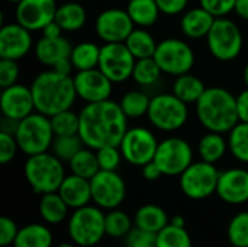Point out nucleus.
Instances as JSON below:
<instances>
[{"label":"nucleus","mask_w":248,"mask_h":247,"mask_svg":"<svg viewBox=\"0 0 248 247\" xmlns=\"http://www.w3.org/2000/svg\"><path fill=\"white\" fill-rule=\"evenodd\" d=\"M55 135H76L80 130V115L71 109H65L49 116Z\"/></svg>","instance_id":"nucleus-38"},{"label":"nucleus","mask_w":248,"mask_h":247,"mask_svg":"<svg viewBox=\"0 0 248 247\" xmlns=\"http://www.w3.org/2000/svg\"><path fill=\"white\" fill-rule=\"evenodd\" d=\"M58 4L55 0H22L16 4V22L32 31H42L55 20Z\"/></svg>","instance_id":"nucleus-17"},{"label":"nucleus","mask_w":248,"mask_h":247,"mask_svg":"<svg viewBox=\"0 0 248 247\" xmlns=\"http://www.w3.org/2000/svg\"><path fill=\"white\" fill-rule=\"evenodd\" d=\"M58 247H74L73 245H70V243H62V245H60Z\"/></svg>","instance_id":"nucleus-55"},{"label":"nucleus","mask_w":248,"mask_h":247,"mask_svg":"<svg viewBox=\"0 0 248 247\" xmlns=\"http://www.w3.org/2000/svg\"><path fill=\"white\" fill-rule=\"evenodd\" d=\"M160 12L167 16H174L179 13H183L189 0H155Z\"/></svg>","instance_id":"nucleus-48"},{"label":"nucleus","mask_w":248,"mask_h":247,"mask_svg":"<svg viewBox=\"0 0 248 247\" xmlns=\"http://www.w3.org/2000/svg\"><path fill=\"white\" fill-rule=\"evenodd\" d=\"M135 61L137 58L125 42H108L100 47L97 68L109 77L112 83H124L132 77Z\"/></svg>","instance_id":"nucleus-11"},{"label":"nucleus","mask_w":248,"mask_h":247,"mask_svg":"<svg viewBox=\"0 0 248 247\" xmlns=\"http://www.w3.org/2000/svg\"><path fill=\"white\" fill-rule=\"evenodd\" d=\"M135 25L126 9H106L99 13L94 22L97 36L105 42H125Z\"/></svg>","instance_id":"nucleus-15"},{"label":"nucleus","mask_w":248,"mask_h":247,"mask_svg":"<svg viewBox=\"0 0 248 247\" xmlns=\"http://www.w3.org/2000/svg\"><path fill=\"white\" fill-rule=\"evenodd\" d=\"M147 118L151 122V125L160 131H177L187 122V103L179 99L174 93L155 95L151 98Z\"/></svg>","instance_id":"nucleus-6"},{"label":"nucleus","mask_w":248,"mask_h":247,"mask_svg":"<svg viewBox=\"0 0 248 247\" xmlns=\"http://www.w3.org/2000/svg\"><path fill=\"white\" fill-rule=\"evenodd\" d=\"M154 162L164 176H180L193 163V150L185 138L170 137L158 143Z\"/></svg>","instance_id":"nucleus-12"},{"label":"nucleus","mask_w":248,"mask_h":247,"mask_svg":"<svg viewBox=\"0 0 248 247\" xmlns=\"http://www.w3.org/2000/svg\"><path fill=\"white\" fill-rule=\"evenodd\" d=\"M23 170L25 178L33 192L41 195L58 192L65 178L62 162L54 153L48 151L35 156H28Z\"/></svg>","instance_id":"nucleus-5"},{"label":"nucleus","mask_w":248,"mask_h":247,"mask_svg":"<svg viewBox=\"0 0 248 247\" xmlns=\"http://www.w3.org/2000/svg\"><path fill=\"white\" fill-rule=\"evenodd\" d=\"M243 77H244V83H246V86L248 87V63L246 64V67H244V73H243Z\"/></svg>","instance_id":"nucleus-54"},{"label":"nucleus","mask_w":248,"mask_h":247,"mask_svg":"<svg viewBox=\"0 0 248 247\" xmlns=\"http://www.w3.org/2000/svg\"><path fill=\"white\" fill-rule=\"evenodd\" d=\"M13 134L19 150L26 156H35L51 150L55 138L49 116L41 112H33L16 122Z\"/></svg>","instance_id":"nucleus-4"},{"label":"nucleus","mask_w":248,"mask_h":247,"mask_svg":"<svg viewBox=\"0 0 248 247\" xmlns=\"http://www.w3.org/2000/svg\"><path fill=\"white\" fill-rule=\"evenodd\" d=\"M142 176H144L147 181L153 182V181L160 179V178H161V176H164V175H163L161 169L158 167V165L153 160V162L147 163L145 166H142Z\"/></svg>","instance_id":"nucleus-50"},{"label":"nucleus","mask_w":248,"mask_h":247,"mask_svg":"<svg viewBox=\"0 0 248 247\" xmlns=\"http://www.w3.org/2000/svg\"><path fill=\"white\" fill-rule=\"evenodd\" d=\"M19 79V66L15 60H0V86L1 89L13 86Z\"/></svg>","instance_id":"nucleus-45"},{"label":"nucleus","mask_w":248,"mask_h":247,"mask_svg":"<svg viewBox=\"0 0 248 247\" xmlns=\"http://www.w3.org/2000/svg\"><path fill=\"white\" fill-rule=\"evenodd\" d=\"M71 49H73V45L62 35L57 38L42 36L35 45V55L41 64L52 68L60 61L70 58Z\"/></svg>","instance_id":"nucleus-21"},{"label":"nucleus","mask_w":248,"mask_h":247,"mask_svg":"<svg viewBox=\"0 0 248 247\" xmlns=\"http://www.w3.org/2000/svg\"><path fill=\"white\" fill-rule=\"evenodd\" d=\"M205 90L206 87L203 82L190 73L177 76L173 83V93L185 103H196Z\"/></svg>","instance_id":"nucleus-28"},{"label":"nucleus","mask_w":248,"mask_h":247,"mask_svg":"<svg viewBox=\"0 0 248 247\" xmlns=\"http://www.w3.org/2000/svg\"><path fill=\"white\" fill-rule=\"evenodd\" d=\"M234 12L244 20H248V0H237Z\"/></svg>","instance_id":"nucleus-52"},{"label":"nucleus","mask_w":248,"mask_h":247,"mask_svg":"<svg viewBox=\"0 0 248 247\" xmlns=\"http://www.w3.org/2000/svg\"><path fill=\"white\" fill-rule=\"evenodd\" d=\"M42 36H48V38H57V36H61L62 35V28L55 22V20H52L51 23H48L42 31Z\"/></svg>","instance_id":"nucleus-51"},{"label":"nucleus","mask_w":248,"mask_h":247,"mask_svg":"<svg viewBox=\"0 0 248 247\" xmlns=\"http://www.w3.org/2000/svg\"><path fill=\"white\" fill-rule=\"evenodd\" d=\"M68 205L58 192L44 194L39 202V214L48 224H58L65 220L68 214Z\"/></svg>","instance_id":"nucleus-29"},{"label":"nucleus","mask_w":248,"mask_h":247,"mask_svg":"<svg viewBox=\"0 0 248 247\" xmlns=\"http://www.w3.org/2000/svg\"><path fill=\"white\" fill-rule=\"evenodd\" d=\"M83 147H84V143L78 134L55 135L52 146H51V153H54L61 162H70Z\"/></svg>","instance_id":"nucleus-36"},{"label":"nucleus","mask_w":248,"mask_h":247,"mask_svg":"<svg viewBox=\"0 0 248 247\" xmlns=\"http://www.w3.org/2000/svg\"><path fill=\"white\" fill-rule=\"evenodd\" d=\"M68 163H70L71 173L86 178L89 181L100 172L96 150L90 147H83Z\"/></svg>","instance_id":"nucleus-33"},{"label":"nucleus","mask_w":248,"mask_h":247,"mask_svg":"<svg viewBox=\"0 0 248 247\" xmlns=\"http://www.w3.org/2000/svg\"><path fill=\"white\" fill-rule=\"evenodd\" d=\"M92 201L102 210L118 208L126 197V185L116 170H100L90 179Z\"/></svg>","instance_id":"nucleus-14"},{"label":"nucleus","mask_w":248,"mask_h":247,"mask_svg":"<svg viewBox=\"0 0 248 247\" xmlns=\"http://www.w3.org/2000/svg\"><path fill=\"white\" fill-rule=\"evenodd\" d=\"M105 229H106V234L110 237H125L132 229V221L126 213L115 208L106 214Z\"/></svg>","instance_id":"nucleus-40"},{"label":"nucleus","mask_w":248,"mask_h":247,"mask_svg":"<svg viewBox=\"0 0 248 247\" xmlns=\"http://www.w3.org/2000/svg\"><path fill=\"white\" fill-rule=\"evenodd\" d=\"M237 112L241 122H248V87L240 92L237 96Z\"/></svg>","instance_id":"nucleus-49"},{"label":"nucleus","mask_w":248,"mask_h":247,"mask_svg":"<svg viewBox=\"0 0 248 247\" xmlns=\"http://www.w3.org/2000/svg\"><path fill=\"white\" fill-rule=\"evenodd\" d=\"M157 247H192V240L185 227H176L170 223L157 233Z\"/></svg>","instance_id":"nucleus-39"},{"label":"nucleus","mask_w":248,"mask_h":247,"mask_svg":"<svg viewBox=\"0 0 248 247\" xmlns=\"http://www.w3.org/2000/svg\"><path fill=\"white\" fill-rule=\"evenodd\" d=\"M157 147L158 141L154 132L145 127L128 128L119 144L124 160H126L132 166L141 167L154 160Z\"/></svg>","instance_id":"nucleus-13"},{"label":"nucleus","mask_w":248,"mask_h":247,"mask_svg":"<svg viewBox=\"0 0 248 247\" xmlns=\"http://www.w3.org/2000/svg\"><path fill=\"white\" fill-rule=\"evenodd\" d=\"M35 111L46 116H52L65 109H71L77 93L73 76L60 74L54 70L39 73L32 84Z\"/></svg>","instance_id":"nucleus-2"},{"label":"nucleus","mask_w":248,"mask_h":247,"mask_svg":"<svg viewBox=\"0 0 248 247\" xmlns=\"http://www.w3.org/2000/svg\"><path fill=\"white\" fill-rule=\"evenodd\" d=\"M170 223H171L173 226H176V227H186V221H185V218H183L182 215H174V217L170 220Z\"/></svg>","instance_id":"nucleus-53"},{"label":"nucleus","mask_w":248,"mask_h":247,"mask_svg":"<svg viewBox=\"0 0 248 247\" xmlns=\"http://www.w3.org/2000/svg\"><path fill=\"white\" fill-rule=\"evenodd\" d=\"M126 12L138 28L153 26L160 16V7L155 0H129Z\"/></svg>","instance_id":"nucleus-26"},{"label":"nucleus","mask_w":248,"mask_h":247,"mask_svg":"<svg viewBox=\"0 0 248 247\" xmlns=\"http://www.w3.org/2000/svg\"><path fill=\"white\" fill-rule=\"evenodd\" d=\"M215 19L217 17L214 15H211L206 9L199 6L183 13L180 20V29L183 35L190 39L206 38Z\"/></svg>","instance_id":"nucleus-23"},{"label":"nucleus","mask_w":248,"mask_h":247,"mask_svg":"<svg viewBox=\"0 0 248 247\" xmlns=\"http://www.w3.org/2000/svg\"><path fill=\"white\" fill-rule=\"evenodd\" d=\"M228 240L235 247H248V211L237 214L228 226Z\"/></svg>","instance_id":"nucleus-41"},{"label":"nucleus","mask_w":248,"mask_h":247,"mask_svg":"<svg viewBox=\"0 0 248 247\" xmlns=\"http://www.w3.org/2000/svg\"><path fill=\"white\" fill-rule=\"evenodd\" d=\"M161 74H163V70L160 68L155 58L148 57V58H141L135 61L132 79L135 80L137 84L147 87V86L155 84Z\"/></svg>","instance_id":"nucleus-35"},{"label":"nucleus","mask_w":248,"mask_h":247,"mask_svg":"<svg viewBox=\"0 0 248 247\" xmlns=\"http://www.w3.org/2000/svg\"><path fill=\"white\" fill-rule=\"evenodd\" d=\"M218 197L227 204H244L248 201V170L246 169H228L221 172L218 188Z\"/></svg>","instance_id":"nucleus-20"},{"label":"nucleus","mask_w":248,"mask_h":247,"mask_svg":"<svg viewBox=\"0 0 248 247\" xmlns=\"http://www.w3.org/2000/svg\"><path fill=\"white\" fill-rule=\"evenodd\" d=\"M199 1L201 6L215 17H227L231 12H234L237 0H199Z\"/></svg>","instance_id":"nucleus-46"},{"label":"nucleus","mask_w":248,"mask_h":247,"mask_svg":"<svg viewBox=\"0 0 248 247\" xmlns=\"http://www.w3.org/2000/svg\"><path fill=\"white\" fill-rule=\"evenodd\" d=\"M100 170H116L124 159L119 146H106L96 150Z\"/></svg>","instance_id":"nucleus-42"},{"label":"nucleus","mask_w":248,"mask_h":247,"mask_svg":"<svg viewBox=\"0 0 248 247\" xmlns=\"http://www.w3.org/2000/svg\"><path fill=\"white\" fill-rule=\"evenodd\" d=\"M17 233H19V229L12 218L9 217L0 218V246L6 247L9 245H13Z\"/></svg>","instance_id":"nucleus-47"},{"label":"nucleus","mask_w":248,"mask_h":247,"mask_svg":"<svg viewBox=\"0 0 248 247\" xmlns=\"http://www.w3.org/2000/svg\"><path fill=\"white\" fill-rule=\"evenodd\" d=\"M196 115L208 131L221 134L230 132L240 122L237 99L224 87H206L196 102Z\"/></svg>","instance_id":"nucleus-3"},{"label":"nucleus","mask_w":248,"mask_h":247,"mask_svg":"<svg viewBox=\"0 0 248 247\" xmlns=\"http://www.w3.org/2000/svg\"><path fill=\"white\" fill-rule=\"evenodd\" d=\"M73 79L77 98L83 99L86 103H94L110 99L113 83L99 68L77 71Z\"/></svg>","instance_id":"nucleus-16"},{"label":"nucleus","mask_w":248,"mask_h":247,"mask_svg":"<svg viewBox=\"0 0 248 247\" xmlns=\"http://www.w3.org/2000/svg\"><path fill=\"white\" fill-rule=\"evenodd\" d=\"M125 44L137 60L154 57L158 45L154 36L147 31V28H134V31L126 38Z\"/></svg>","instance_id":"nucleus-30"},{"label":"nucleus","mask_w":248,"mask_h":247,"mask_svg":"<svg viewBox=\"0 0 248 247\" xmlns=\"http://www.w3.org/2000/svg\"><path fill=\"white\" fill-rule=\"evenodd\" d=\"M58 194L70 208L77 210L89 205L92 201V185L89 179L71 173L70 176L64 178Z\"/></svg>","instance_id":"nucleus-22"},{"label":"nucleus","mask_w":248,"mask_h":247,"mask_svg":"<svg viewBox=\"0 0 248 247\" xmlns=\"http://www.w3.org/2000/svg\"><path fill=\"white\" fill-rule=\"evenodd\" d=\"M126 247H157V234L140 227H132L125 236Z\"/></svg>","instance_id":"nucleus-43"},{"label":"nucleus","mask_w":248,"mask_h":247,"mask_svg":"<svg viewBox=\"0 0 248 247\" xmlns=\"http://www.w3.org/2000/svg\"><path fill=\"white\" fill-rule=\"evenodd\" d=\"M31 31L17 22L3 23L0 28V58L20 60L32 48Z\"/></svg>","instance_id":"nucleus-19"},{"label":"nucleus","mask_w":248,"mask_h":247,"mask_svg":"<svg viewBox=\"0 0 248 247\" xmlns=\"http://www.w3.org/2000/svg\"><path fill=\"white\" fill-rule=\"evenodd\" d=\"M150 102H151V98L142 90H129L122 96L119 105L124 114L126 115V118L137 119L148 114Z\"/></svg>","instance_id":"nucleus-34"},{"label":"nucleus","mask_w":248,"mask_h":247,"mask_svg":"<svg viewBox=\"0 0 248 247\" xmlns=\"http://www.w3.org/2000/svg\"><path fill=\"white\" fill-rule=\"evenodd\" d=\"M134 224L140 229H144L151 233H160L166 226L170 224L167 213L154 204L142 205L134 217Z\"/></svg>","instance_id":"nucleus-24"},{"label":"nucleus","mask_w":248,"mask_h":247,"mask_svg":"<svg viewBox=\"0 0 248 247\" xmlns=\"http://www.w3.org/2000/svg\"><path fill=\"white\" fill-rule=\"evenodd\" d=\"M19 146L15 134H10L7 130H1L0 132V163L7 165L17 154Z\"/></svg>","instance_id":"nucleus-44"},{"label":"nucleus","mask_w":248,"mask_h":247,"mask_svg":"<svg viewBox=\"0 0 248 247\" xmlns=\"http://www.w3.org/2000/svg\"><path fill=\"white\" fill-rule=\"evenodd\" d=\"M0 111L7 121L15 124L33 114L35 102L31 86L28 87L16 83L13 86L4 87L0 95Z\"/></svg>","instance_id":"nucleus-18"},{"label":"nucleus","mask_w":248,"mask_h":247,"mask_svg":"<svg viewBox=\"0 0 248 247\" xmlns=\"http://www.w3.org/2000/svg\"><path fill=\"white\" fill-rule=\"evenodd\" d=\"M100 58V47L94 42H80L77 45H73L70 60L73 63V67L76 71L97 68Z\"/></svg>","instance_id":"nucleus-32"},{"label":"nucleus","mask_w":248,"mask_h":247,"mask_svg":"<svg viewBox=\"0 0 248 247\" xmlns=\"http://www.w3.org/2000/svg\"><path fill=\"white\" fill-rule=\"evenodd\" d=\"M154 58L163 73L174 77L190 73L195 66V52L192 47L179 38H167L158 42Z\"/></svg>","instance_id":"nucleus-9"},{"label":"nucleus","mask_w":248,"mask_h":247,"mask_svg":"<svg viewBox=\"0 0 248 247\" xmlns=\"http://www.w3.org/2000/svg\"><path fill=\"white\" fill-rule=\"evenodd\" d=\"M86 9L77 1H67L58 6L55 13V22L64 32H76L86 25Z\"/></svg>","instance_id":"nucleus-25"},{"label":"nucleus","mask_w":248,"mask_h":247,"mask_svg":"<svg viewBox=\"0 0 248 247\" xmlns=\"http://www.w3.org/2000/svg\"><path fill=\"white\" fill-rule=\"evenodd\" d=\"M228 148H230L228 141H225L222 134L214 131H208L198 144V151L201 159L203 162L214 163V165L225 156Z\"/></svg>","instance_id":"nucleus-27"},{"label":"nucleus","mask_w":248,"mask_h":247,"mask_svg":"<svg viewBox=\"0 0 248 247\" xmlns=\"http://www.w3.org/2000/svg\"><path fill=\"white\" fill-rule=\"evenodd\" d=\"M80 115V130L86 147L99 150L106 146H119L128 131V118L119 103L108 99L87 103Z\"/></svg>","instance_id":"nucleus-1"},{"label":"nucleus","mask_w":248,"mask_h":247,"mask_svg":"<svg viewBox=\"0 0 248 247\" xmlns=\"http://www.w3.org/2000/svg\"><path fill=\"white\" fill-rule=\"evenodd\" d=\"M52 234L42 224H28L19 230L13 247H51Z\"/></svg>","instance_id":"nucleus-31"},{"label":"nucleus","mask_w":248,"mask_h":247,"mask_svg":"<svg viewBox=\"0 0 248 247\" xmlns=\"http://www.w3.org/2000/svg\"><path fill=\"white\" fill-rule=\"evenodd\" d=\"M228 147L237 160L248 163V122L240 121L230 131Z\"/></svg>","instance_id":"nucleus-37"},{"label":"nucleus","mask_w":248,"mask_h":247,"mask_svg":"<svg viewBox=\"0 0 248 247\" xmlns=\"http://www.w3.org/2000/svg\"><path fill=\"white\" fill-rule=\"evenodd\" d=\"M9 3H13V4H17V3H20L22 0H7Z\"/></svg>","instance_id":"nucleus-56"},{"label":"nucleus","mask_w":248,"mask_h":247,"mask_svg":"<svg viewBox=\"0 0 248 247\" xmlns=\"http://www.w3.org/2000/svg\"><path fill=\"white\" fill-rule=\"evenodd\" d=\"M105 214L102 208L86 205L77 208L68 223V234L71 240L81 247H92L97 245L106 234Z\"/></svg>","instance_id":"nucleus-7"},{"label":"nucleus","mask_w":248,"mask_h":247,"mask_svg":"<svg viewBox=\"0 0 248 247\" xmlns=\"http://www.w3.org/2000/svg\"><path fill=\"white\" fill-rule=\"evenodd\" d=\"M208 48L219 61L235 60L243 49V33L235 22L228 17H217L208 36Z\"/></svg>","instance_id":"nucleus-8"},{"label":"nucleus","mask_w":248,"mask_h":247,"mask_svg":"<svg viewBox=\"0 0 248 247\" xmlns=\"http://www.w3.org/2000/svg\"><path fill=\"white\" fill-rule=\"evenodd\" d=\"M219 175L214 163L193 162L180 175V189L190 199H205L217 192Z\"/></svg>","instance_id":"nucleus-10"}]
</instances>
